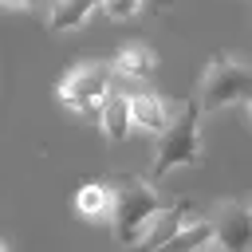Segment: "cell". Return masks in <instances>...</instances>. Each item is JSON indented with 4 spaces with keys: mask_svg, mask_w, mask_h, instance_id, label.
I'll return each instance as SVG.
<instances>
[{
    "mask_svg": "<svg viewBox=\"0 0 252 252\" xmlns=\"http://www.w3.org/2000/svg\"><path fill=\"white\" fill-rule=\"evenodd\" d=\"M98 126H102V134H106V142H126V134H130V126H134V114H130V94H122V91H110L106 94V102H102V110H98Z\"/></svg>",
    "mask_w": 252,
    "mask_h": 252,
    "instance_id": "cell-6",
    "label": "cell"
},
{
    "mask_svg": "<svg viewBox=\"0 0 252 252\" xmlns=\"http://www.w3.org/2000/svg\"><path fill=\"white\" fill-rule=\"evenodd\" d=\"M197 252H209V244H205V248H197Z\"/></svg>",
    "mask_w": 252,
    "mask_h": 252,
    "instance_id": "cell-16",
    "label": "cell"
},
{
    "mask_svg": "<svg viewBox=\"0 0 252 252\" xmlns=\"http://www.w3.org/2000/svg\"><path fill=\"white\" fill-rule=\"evenodd\" d=\"M248 98H252V71L244 63H236L232 55H213L201 83H197L201 110L213 114V110H224V106H236Z\"/></svg>",
    "mask_w": 252,
    "mask_h": 252,
    "instance_id": "cell-3",
    "label": "cell"
},
{
    "mask_svg": "<svg viewBox=\"0 0 252 252\" xmlns=\"http://www.w3.org/2000/svg\"><path fill=\"white\" fill-rule=\"evenodd\" d=\"M39 0H4V8H35Z\"/></svg>",
    "mask_w": 252,
    "mask_h": 252,
    "instance_id": "cell-14",
    "label": "cell"
},
{
    "mask_svg": "<svg viewBox=\"0 0 252 252\" xmlns=\"http://www.w3.org/2000/svg\"><path fill=\"white\" fill-rule=\"evenodd\" d=\"M209 240H213V220H185L181 232H177L169 244H161L158 252H197V248H205Z\"/></svg>",
    "mask_w": 252,
    "mask_h": 252,
    "instance_id": "cell-12",
    "label": "cell"
},
{
    "mask_svg": "<svg viewBox=\"0 0 252 252\" xmlns=\"http://www.w3.org/2000/svg\"><path fill=\"white\" fill-rule=\"evenodd\" d=\"M142 4H146V0H102V12H106L110 20H130V16L142 12Z\"/></svg>",
    "mask_w": 252,
    "mask_h": 252,
    "instance_id": "cell-13",
    "label": "cell"
},
{
    "mask_svg": "<svg viewBox=\"0 0 252 252\" xmlns=\"http://www.w3.org/2000/svg\"><path fill=\"white\" fill-rule=\"evenodd\" d=\"M114 71L122 79H150L158 71V55L146 43H122L118 55H114Z\"/></svg>",
    "mask_w": 252,
    "mask_h": 252,
    "instance_id": "cell-11",
    "label": "cell"
},
{
    "mask_svg": "<svg viewBox=\"0 0 252 252\" xmlns=\"http://www.w3.org/2000/svg\"><path fill=\"white\" fill-rule=\"evenodd\" d=\"M244 114H248V122H252V98H248V102H244Z\"/></svg>",
    "mask_w": 252,
    "mask_h": 252,
    "instance_id": "cell-15",
    "label": "cell"
},
{
    "mask_svg": "<svg viewBox=\"0 0 252 252\" xmlns=\"http://www.w3.org/2000/svg\"><path fill=\"white\" fill-rule=\"evenodd\" d=\"M114 75H118L114 63L87 59V63H75V67L59 79L55 94H59L63 106H71V110H79V114H98L102 102H106V94L114 91V87H110Z\"/></svg>",
    "mask_w": 252,
    "mask_h": 252,
    "instance_id": "cell-4",
    "label": "cell"
},
{
    "mask_svg": "<svg viewBox=\"0 0 252 252\" xmlns=\"http://www.w3.org/2000/svg\"><path fill=\"white\" fill-rule=\"evenodd\" d=\"M185 217H189V205L185 201H177L173 209H165V213H158V220L146 228V236L134 244V252H158L161 244H169L177 232H181V224H185Z\"/></svg>",
    "mask_w": 252,
    "mask_h": 252,
    "instance_id": "cell-7",
    "label": "cell"
},
{
    "mask_svg": "<svg viewBox=\"0 0 252 252\" xmlns=\"http://www.w3.org/2000/svg\"><path fill=\"white\" fill-rule=\"evenodd\" d=\"M158 4H173V0H158Z\"/></svg>",
    "mask_w": 252,
    "mask_h": 252,
    "instance_id": "cell-17",
    "label": "cell"
},
{
    "mask_svg": "<svg viewBox=\"0 0 252 252\" xmlns=\"http://www.w3.org/2000/svg\"><path fill=\"white\" fill-rule=\"evenodd\" d=\"M158 213H161V201H158V189L150 177H118L114 181L110 228H114L118 244H138Z\"/></svg>",
    "mask_w": 252,
    "mask_h": 252,
    "instance_id": "cell-2",
    "label": "cell"
},
{
    "mask_svg": "<svg viewBox=\"0 0 252 252\" xmlns=\"http://www.w3.org/2000/svg\"><path fill=\"white\" fill-rule=\"evenodd\" d=\"M130 114H134V126L138 130H150V134H161L173 118V110L154 94V91H138L130 94Z\"/></svg>",
    "mask_w": 252,
    "mask_h": 252,
    "instance_id": "cell-8",
    "label": "cell"
},
{
    "mask_svg": "<svg viewBox=\"0 0 252 252\" xmlns=\"http://www.w3.org/2000/svg\"><path fill=\"white\" fill-rule=\"evenodd\" d=\"M201 102H181L169 118V126L158 134L154 142V161H150V181H161L165 173L181 169V165H197L201 161Z\"/></svg>",
    "mask_w": 252,
    "mask_h": 252,
    "instance_id": "cell-1",
    "label": "cell"
},
{
    "mask_svg": "<svg viewBox=\"0 0 252 252\" xmlns=\"http://www.w3.org/2000/svg\"><path fill=\"white\" fill-rule=\"evenodd\" d=\"M213 220V240L224 252H252V205L248 201H224L217 205Z\"/></svg>",
    "mask_w": 252,
    "mask_h": 252,
    "instance_id": "cell-5",
    "label": "cell"
},
{
    "mask_svg": "<svg viewBox=\"0 0 252 252\" xmlns=\"http://www.w3.org/2000/svg\"><path fill=\"white\" fill-rule=\"evenodd\" d=\"M75 209H79L83 220H110V213H114V185L87 181L75 193Z\"/></svg>",
    "mask_w": 252,
    "mask_h": 252,
    "instance_id": "cell-9",
    "label": "cell"
},
{
    "mask_svg": "<svg viewBox=\"0 0 252 252\" xmlns=\"http://www.w3.org/2000/svg\"><path fill=\"white\" fill-rule=\"evenodd\" d=\"M102 8V0H51L47 12V28L51 32H75L91 20V12Z\"/></svg>",
    "mask_w": 252,
    "mask_h": 252,
    "instance_id": "cell-10",
    "label": "cell"
}]
</instances>
